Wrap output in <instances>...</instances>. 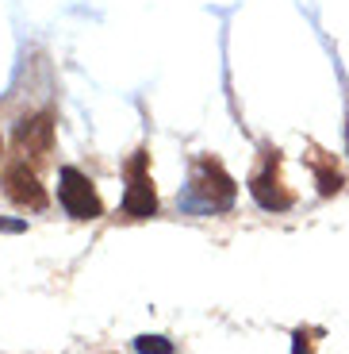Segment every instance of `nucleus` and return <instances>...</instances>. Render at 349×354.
Segmentation results:
<instances>
[{
  "label": "nucleus",
  "instance_id": "obj_1",
  "mask_svg": "<svg viewBox=\"0 0 349 354\" xmlns=\"http://www.w3.org/2000/svg\"><path fill=\"white\" fill-rule=\"evenodd\" d=\"M235 196H238L235 177L223 169L219 158L203 154V158L192 162V177H188V185L181 193V208L192 216H215V212H227Z\"/></svg>",
  "mask_w": 349,
  "mask_h": 354
},
{
  "label": "nucleus",
  "instance_id": "obj_7",
  "mask_svg": "<svg viewBox=\"0 0 349 354\" xmlns=\"http://www.w3.org/2000/svg\"><path fill=\"white\" fill-rule=\"evenodd\" d=\"M311 166H315V181H319V193H323V196H338V193H341V185H346L341 169L334 166L330 158H315Z\"/></svg>",
  "mask_w": 349,
  "mask_h": 354
},
{
  "label": "nucleus",
  "instance_id": "obj_6",
  "mask_svg": "<svg viewBox=\"0 0 349 354\" xmlns=\"http://www.w3.org/2000/svg\"><path fill=\"white\" fill-rule=\"evenodd\" d=\"M16 142H19V154H35V158L50 154L54 115L43 112V115H35V120H23V124H19V131H16Z\"/></svg>",
  "mask_w": 349,
  "mask_h": 354
},
{
  "label": "nucleus",
  "instance_id": "obj_10",
  "mask_svg": "<svg viewBox=\"0 0 349 354\" xmlns=\"http://www.w3.org/2000/svg\"><path fill=\"white\" fill-rule=\"evenodd\" d=\"M0 231H4V235H23L27 220H8V216H0Z\"/></svg>",
  "mask_w": 349,
  "mask_h": 354
},
{
  "label": "nucleus",
  "instance_id": "obj_8",
  "mask_svg": "<svg viewBox=\"0 0 349 354\" xmlns=\"http://www.w3.org/2000/svg\"><path fill=\"white\" fill-rule=\"evenodd\" d=\"M134 351L139 354H177V346L166 335H139L134 339Z\"/></svg>",
  "mask_w": 349,
  "mask_h": 354
},
{
  "label": "nucleus",
  "instance_id": "obj_4",
  "mask_svg": "<svg viewBox=\"0 0 349 354\" xmlns=\"http://www.w3.org/2000/svg\"><path fill=\"white\" fill-rule=\"evenodd\" d=\"M250 196L261 204L265 212H288L296 196L284 189V177H280V154L265 151V166L250 177Z\"/></svg>",
  "mask_w": 349,
  "mask_h": 354
},
{
  "label": "nucleus",
  "instance_id": "obj_3",
  "mask_svg": "<svg viewBox=\"0 0 349 354\" xmlns=\"http://www.w3.org/2000/svg\"><path fill=\"white\" fill-rule=\"evenodd\" d=\"M150 154L139 151L131 162H127V193H123V216L131 220H150L157 212V193H154V181H150V169H146Z\"/></svg>",
  "mask_w": 349,
  "mask_h": 354
},
{
  "label": "nucleus",
  "instance_id": "obj_9",
  "mask_svg": "<svg viewBox=\"0 0 349 354\" xmlns=\"http://www.w3.org/2000/svg\"><path fill=\"white\" fill-rule=\"evenodd\" d=\"M292 354H311V331L303 328L292 331Z\"/></svg>",
  "mask_w": 349,
  "mask_h": 354
},
{
  "label": "nucleus",
  "instance_id": "obj_2",
  "mask_svg": "<svg viewBox=\"0 0 349 354\" xmlns=\"http://www.w3.org/2000/svg\"><path fill=\"white\" fill-rule=\"evenodd\" d=\"M58 204L66 208L70 220H97V216L104 212V204H100V196H97V185H92L77 166L58 169Z\"/></svg>",
  "mask_w": 349,
  "mask_h": 354
},
{
  "label": "nucleus",
  "instance_id": "obj_5",
  "mask_svg": "<svg viewBox=\"0 0 349 354\" xmlns=\"http://www.w3.org/2000/svg\"><path fill=\"white\" fill-rule=\"evenodd\" d=\"M4 196H8L12 204H19V208H31V212L46 208V189L27 162H12V166L4 169Z\"/></svg>",
  "mask_w": 349,
  "mask_h": 354
}]
</instances>
